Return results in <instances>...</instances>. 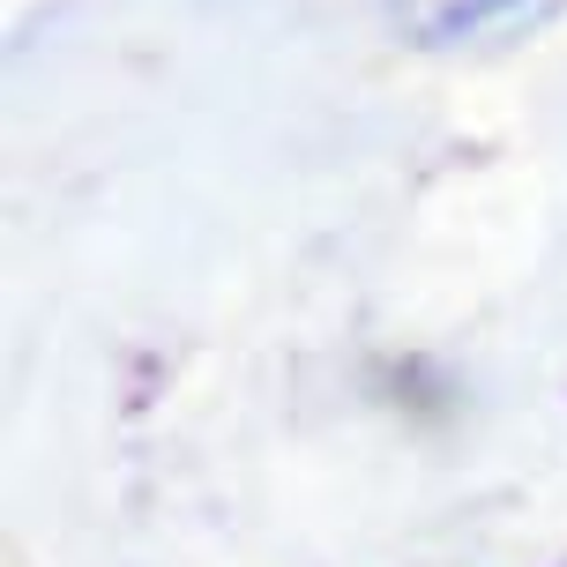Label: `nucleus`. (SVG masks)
Masks as SVG:
<instances>
[{"label":"nucleus","instance_id":"1","mask_svg":"<svg viewBox=\"0 0 567 567\" xmlns=\"http://www.w3.org/2000/svg\"><path fill=\"white\" fill-rule=\"evenodd\" d=\"M523 0H449L433 23H425V45H449V38H471V30L501 23V16H515Z\"/></svg>","mask_w":567,"mask_h":567}]
</instances>
